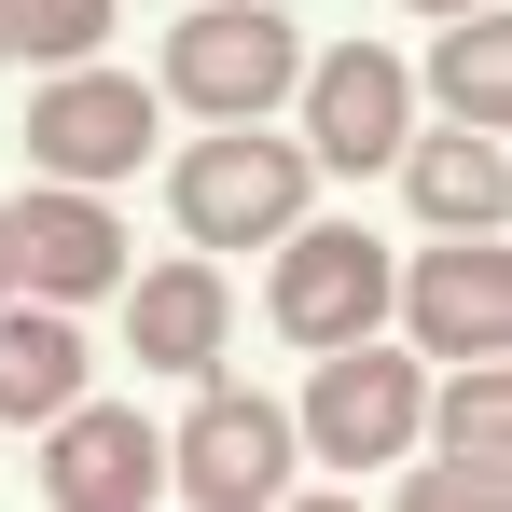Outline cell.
I'll use <instances>...</instances> for the list:
<instances>
[{
	"label": "cell",
	"mask_w": 512,
	"mask_h": 512,
	"mask_svg": "<svg viewBox=\"0 0 512 512\" xmlns=\"http://www.w3.org/2000/svg\"><path fill=\"white\" fill-rule=\"evenodd\" d=\"M180 236L222 263V250H263V236H291L305 222V139H263V125H222L208 153H180L167 180Z\"/></svg>",
	"instance_id": "cell-1"
},
{
	"label": "cell",
	"mask_w": 512,
	"mask_h": 512,
	"mask_svg": "<svg viewBox=\"0 0 512 512\" xmlns=\"http://www.w3.org/2000/svg\"><path fill=\"white\" fill-rule=\"evenodd\" d=\"M388 277L402 263L374 250L360 222H291L277 236V277H263V319L291 346H360V333H388Z\"/></svg>",
	"instance_id": "cell-2"
},
{
	"label": "cell",
	"mask_w": 512,
	"mask_h": 512,
	"mask_svg": "<svg viewBox=\"0 0 512 512\" xmlns=\"http://www.w3.org/2000/svg\"><path fill=\"white\" fill-rule=\"evenodd\" d=\"M291 70H305V56H291V14H277V0H208V14H180V42H167V97L208 111V125L277 111Z\"/></svg>",
	"instance_id": "cell-3"
},
{
	"label": "cell",
	"mask_w": 512,
	"mask_h": 512,
	"mask_svg": "<svg viewBox=\"0 0 512 512\" xmlns=\"http://www.w3.org/2000/svg\"><path fill=\"white\" fill-rule=\"evenodd\" d=\"M416 346H319V388H305V443H319V457H333V471H388V457H402V443H416Z\"/></svg>",
	"instance_id": "cell-4"
},
{
	"label": "cell",
	"mask_w": 512,
	"mask_h": 512,
	"mask_svg": "<svg viewBox=\"0 0 512 512\" xmlns=\"http://www.w3.org/2000/svg\"><path fill=\"white\" fill-rule=\"evenodd\" d=\"M28 153H42V180H84L97 194V180H125L139 153H153V97L84 56V70H56V84L28 97Z\"/></svg>",
	"instance_id": "cell-5"
},
{
	"label": "cell",
	"mask_w": 512,
	"mask_h": 512,
	"mask_svg": "<svg viewBox=\"0 0 512 512\" xmlns=\"http://www.w3.org/2000/svg\"><path fill=\"white\" fill-rule=\"evenodd\" d=\"M388 305H402L416 346H443V360H499L512 346V250L499 236H429L416 277H388Z\"/></svg>",
	"instance_id": "cell-6"
},
{
	"label": "cell",
	"mask_w": 512,
	"mask_h": 512,
	"mask_svg": "<svg viewBox=\"0 0 512 512\" xmlns=\"http://www.w3.org/2000/svg\"><path fill=\"white\" fill-rule=\"evenodd\" d=\"M402 97H416V70L388 42H333V70L305 97V167H333V180L402 167Z\"/></svg>",
	"instance_id": "cell-7"
},
{
	"label": "cell",
	"mask_w": 512,
	"mask_h": 512,
	"mask_svg": "<svg viewBox=\"0 0 512 512\" xmlns=\"http://www.w3.org/2000/svg\"><path fill=\"white\" fill-rule=\"evenodd\" d=\"M291 457H305V443H291V416H277L263 388H208V402L180 416V485L208 512H263L291 485Z\"/></svg>",
	"instance_id": "cell-8"
},
{
	"label": "cell",
	"mask_w": 512,
	"mask_h": 512,
	"mask_svg": "<svg viewBox=\"0 0 512 512\" xmlns=\"http://www.w3.org/2000/svg\"><path fill=\"white\" fill-rule=\"evenodd\" d=\"M14 291H42V305H97V291H125V222L97 208L84 180L14 194Z\"/></svg>",
	"instance_id": "cell-9"
},
{
	"label": "cell",
	"mask_w": 512,
	"mask_h": 512,
	"mask_svg": "<svg viewBox=\"0 0 512 512\" xmlns=\"http://www.w3.org/2000/svg\"><path fill=\"white\" fill-rule=\"evenodd\" d=\"M42 485H56L70 512H125V499L167 485V443L125 416V402H70V416H56V457H42Z\"/></svg>",
	"instance_id": "cell-10"
},
{
	"label": "cell",
	"mask_w": 512,
	"mask_h": 512,
	"mask_svg": "<svg viewBox=\"0 0 512 512\" xmlns=\"http://www.w3.org/2000/svg\"><path fill=\"white\" fill-rule=\"evenodd\" d=\"M236 333V305H222V263H153V277H125V346L153 360V374H208V346Z\"/></svg>",
	"instance_id": "cell-11"
},
{
	"label": "cell",
	"mask_w": 512,
	"mask_h": 512,
	"mask_svg": "<svg viewBox=\"0 0 512 512\" xmlns=\"http://www.w3.org/2000/svg\"><path fill=\"white\" fill-rule=\"evenodd\" d=\"M402 180H416V208L443 222V236H499V222H512V167H499V125H457V139L402 153Z\"/></svg>",
	"instance_id": "cell-12"
},
{
	"label": "cell",
	"mask_w": 512,
	"mask_h": 512,
	"mask_svg": "<svg viewBox=\"0 0 512 512\" xmlns=\"http://www.w3.org/2000/svg\"><path fill=\"white\" fill-rule=\"evenodd\" d=\"M84 402V333L56 305H0V416H70Z\"/></svg>",
	"instance_id": "cell-13"
},
{
	"label": "cell",
	"mask_w": 512,
	"mask_h": 512,
	"mask_svg": "<svg viewBox=\"0 0 512 512\" xmlns=\"http://www.w3.org/2000/svg\"><path fill=\"white\" fill-rule=\"evenodd\" d=\"M429 84H443L457 125H499V111H512V28H499V14H457L443 56H429Z\"/></svg>",
	"instance_id": "cell-14"
},
{
	"label": "cell",
	"mask_w": 512,
	"mask_h": 512,
	"mask_svg": "<svg viewBox=\"0 0 512 512\" xmlns=\"http://www.w3.org/2000/svg\"><path fill=\"white\" fill-rule=\"evenodd\" d=\"M0 14H14V56H42V70H84L111 42V0H0Z\"/></svg>",
	"instance_id": "cell-15"
},
{
	"label": "cell",
	"mask_w": 512,
	"mask_h": 512,
	"mask_svg": "<svg viewBox=\"0 0 512 512\" xmlns=\"http://www.w3.org/2000/svg\"><path fill=\"white\" fill-rule=\"evenodd\" d=\"M443 443H457V457H485V471H499V443H512V388H499V360H471V388H457V402H443Z\"/></svg>",
	"instance_id": "cell-16"
},
{
	"label": "cell",
	"mask_w": 512,
	"mask_h": 512,
	"mask_svg": "<svg viewBox=\"0 0 512 512\" xmlns=\"http://www.w3.org/2000/svg\"><path fill=\"white\" fill-rule=\"evenodd\" d=\"M402 499H416V512H485V499H499V471H485V457H429Z\"/></svg>",
	"instance_id": "cell-17"
},
{
	"label": "cell",
	"mask_w": 512,
	"mask_h": 512,
	"mask_svg": "<svg viewBox=\"0 0 512 512\" xmlns=\"http://www.w3.org/2000/svg\"><path fill=\"white\" fill-rule=\"evenodd\" d=\"M0 305H14V208H0Z\"/></svg>",
	"instance_id": "cell-18"
},
{
	"label": "cell",
	"mask_w": 512,
	"mask_h": 512,
	"mask_svg": "<svg viewBox=\"0 0 512 512\" xmlns=\"http://www.w3.org/2000/svg\"><path fill=\"white\" fill-rule=\"evenodd\" d=\"M416 14H499V0H416Z\"/></svg>",
	"instance_id": "cell-19"
},
{
	"label": "cell",
	"mask_w": 512,
	"mask_h": 512,
	"mask_svg": "<svg viewBox=\"0 0 512 512\" xmlns=\"http://www.w3.org/2000/svg\"><path fill=\"white\" fill-rule=\"evenodd\" d=\"M0 56H14V14H0Z\"/></svg>",
	"instance_id": "cell-20"
}]
</instances>
